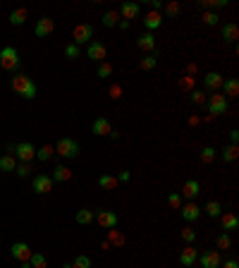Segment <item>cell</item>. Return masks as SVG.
<instances>
[{"label":"cell","instance_id":"35","mask_svg":"<svg viewBox=\"0 0 239 268\" xmlns=\"http://www.w3.org/2000/svg\"><path fill=\"white\" fill-rule=\"evenodd\" d=\"M69 268H91V259L84 256V254H79V256H74V261L69 264Z\"/></svg>","mask_w":239,"mask_h":268},{"label":"cell","instance_id":"8","mask_svg":"<svg viewBox=\"0 0 239 268\" xmlns=\"http://www.w3.org/2000/svg\"><path fill=\"white\" fill-rule=\"evenodd\" d=\"M87 55L93 60V63H106V58H108V48L106 44H101V41H91L87 48Z\"/></svg>","mask_w":239,"mask_h":268},{"label":"cell","instance_id":"54","mask_svg":"<svg viewBox=\"0 0 239 268\" xmlns=\"http://www.w3.org/2000/svg\"><path fill=\"white\" fill-rule=\"evenodd\" d=\"M117 26H120V29H130V22H125V20H120V22H117Z\"/></svg>","mask_w":239,"mask_h":268},{"label":"cell","instance_id":"57","mask_svg":"<svg viewBox=\"0 0 239 268\" xmlns=\"http://www.w3.org/2000/svg\"><path fill=\"white\" fill-rule=\"evenodd\" d=\"M189 268H194V266H189Z\"/></svg>","mask_w":239,"mask_h":268},{"label":"cell","instance_id":"47","mask_svg":"<svg viewBox=\"0 0 239 268\" xmlns=\"http://www.w3.org/2000/svg\"><path fill=\"white\" fill-rule=\"evenodd\" d=\"M179 87H182V89H187V91H194V79H192V77L187 74V77H182Z\"/></svg>","mask_w":239,"mask_h":268},{"label":"cell","instance_id":"30","mask_svg":"<svg viewBox=\"0 0 239 268\" xmlns=\"http://www.w3.org/2000/svg\"><path fill=\"white\" fill-rule=\"evenodd\" d=\"M117 22H120V12L117 10H110V12L103 15V26L112 29V26H117Z\"/></svg>","mask_w":239,"mask_h":268},{"label":"cell","instance_id":"41","mask_svg":"<svg viewBox=\"0 0 239 268\" xmlns=\"http://www.w3.org/2000/svg\"><path fill=\"white\" fill-rule=\"evenodd\" d=\"M15 173H17V178H29V173H31V165H29V163H17Z\"/></svg>","mask_w":239,"mask_h":268},{"label":"cell","instance_id":"21","mask_svg":"<svg viewBox=\"0 0 239 268\" xmlns=\"http://www.w3.org/2000/svg\"><path fill=\"white\" fill-rule=\"evenodd\" d=\"M222 39H225V44H237V39H239V26L237 24H222Z\"/></svg>","mask_w":239,"mask_h":268},{"label":"cell","instance_id":"33","mask_svg":"<svg viewBox=\"0 0 239 268\" xmlns=\"http://www.w3.org/2000/svg\"><path fill=\"white\" fill-rule=\"evenodd\" d=\"M106 242H108L110 246H120V245H125V237L112 227V230H108V240H106Z\"/></svg>","mask_w":239,"mask_h":268},{"label":"cell","instance_id":"23","mask_svg":"<svg viewBox=\"0 0 239 268\" xmlns=\"http://www.w3.org/2000/svg\"><path fill=\"white\" fill-rule=\"evenodd\" d=\"M220 223H222V230H225V232H232V230L239 227V218L235 213H222V216H220Z\"/></svg>","mask_w":239,"mask_h":268},{"label":"cell","instance_id":"9","mask_svg":"<svg viewBox=\"0 0 239 268\" xmlns=\"http://www.w3.org/2000/svg\"><path fill=\"white\" fill-rule=\"evenodd\" d=\"M31 189L36 192V194H48V192H53V178L50 175H45V173H39L34 182H31Z\"/></svg>","mask_w":239,"mask_h":268},{"label":"cell","instance_id":"22","mask_svg":"<svg viewBox=\"0 0 239 268\" xmlns=\"http://www.w3.org/2000/svg\"><path fill=\"white\" fill-rule=\"evenodd\" d=\"M50 178H53V182H69L72 179V170L67 165H55Z\"/></svg>","mask_w":239,"mask_h":268},{"label":"cell","instance_id":"55","mask_svg":"<svg viewBox=\"0 0 239 268\" xmlns=\"http://www.w3.org/2000/svg\"><path fill=\"white\" fill-rule=\"evenodd\" d=\"M22 268H31V266H29V261H24V264H22Z\"/></svg>","mask_w":239,"mask_h":268},{"label":"cell","instance_id":"11","mask_svg":"<svg viewBox=\"0 0 239 268\" xmlns=\"http://www.w3.org/2000/svg\"><path fill=\"white\" fill-rule=\"evenodd\" d=\"M198 261H201V268H220L222 264V256H220V251H203L201 256H198Z\"/></svg>","mask_w":239,"mask_h":268},{"label":"cell","instance_id":"43","mask_svg":"<svg viewBox=\"0 0 239 268\" xmlns=\"http://www.w3.org/2000/svg\"><path fill=\"white\" fill-rule=\"evenodd\" d=\"M79 53H82V50H79V45H77V44H67V48H65V55H67V58H69V60H74V58H79Z\"/></svg>","mask_w":239,"mask_h":268},{"label":"cell","instance_id":"51","mask_svg":"<svg viewBox=\"0 0 239 268\" xmlns=\"http://www.w3.org/2000/svg\"><path fill=\"white\" fill-rule=\"evenodd\" d=\"M220 268H239V261L237 259H227L225 264H220Z\"/></svg>","mask_w":239,"mask_h":268},{"label":"cell","instance_id":"10","mask_svg":"<svg viewBox=\"0 0 239 268\" xmlns=\"http://www.w3.org/2000/svg\"><path fill=\"white\" fill-rule=\"evenodd\" d=\"M96 221H98V225L103 230H112V227H117V223H120V218H117L115 211H98L96 213Z\"/></svg>","mask_w":239,"mask_h":268},{"label":"cell","instance_id":"49","mask_svg":"<svg viewBox=\"0 0 239 268\" xmlns=\"http://www.w3.org/2000/svg\"><path fill=\"white\" fill-rule=\"evenodd\" d=\"M120 93H122V89H120L117 84H112V87H110V98H115V101H117V98H120Z\"/></svg>","mask_w":239,"mask_h":268},{"label":"cell","instance_id":"44","mask_svg":"<svg viewBox=\"0 0 239 268\" xmlns=\"http://www.w3.org/2000/svg\"><path fill=\"white\" fill-rule=\"evenodd\" d=\"M232 246V240H230V235L227 232H222L220 237H217V249H230Z\"/></svg>","mask_w":239,"mask_h":268},{"label":"cell","instance_id":"53","mask_svg":"<svg viewBox=\"0 0 239 268\" xmlns=\"http://www.w3.org/2000/svg\"><path fill=\"white\" fill-rule=\"evenodd\" d=\"M151 7H153V10H155V12H158V10L163 7V2H160V0H153V2H151Z\"/></svg>","mask_w":239,"mask_h":268},{"label":"cell","instance_id":"2","mask_svg":"<svg viewBox=\"0 0 239 268\" xmlns=\"http://www.w3.org/2000/svg\"><path fill=\"white\" fill-rule=\"evenodd\" d=\"M20 53H17V48H12V45H5L2 50H0V67L2 69H7V72H15V69H20Z\"/></svg>","mask_w":239,"mask_h":268},{"label":"cell","instance_id":"13","mask_svg":"<svg viewBox=\"0 0 239 268\" xmlns=\"http://www.w3.org/2000/svg\"><path fill=\"white\" fill-rule=\"evenodd\" d=\"M196 261H198V249L194 245H187L182 249V254H179V264L184 268H189V266H194Z\"/></svg>","mask_w":239,"mask_h":268},{"label":"cell","instance_id":"46","mask_svg":"<svg viewBox=\"0 0 239 268\" xmlns=\"http://www.w3.org/2000/svg\"><path fill=\"white\" fill-rule=\"evenodd\" d=\"M165 15L168 17H177L179 15V2H168L165 5Z\"/></svg>","mask_w":239,"mask_h":268},{"label":"cell","instance_id":"19","mask_svg":"<svg viewBox=\"0 0 239 268\" xmlns=\"http://www.w3.org/2000/svg\"><path fill=\"white\" fill-rule=\"evenodd\" d=\"M144 26H146V31H155V29H160L163 26V15L160 12H155V10H151L146 17H144Z\"/></svg>","mask_w":239,"mask_h":268},{"label":"cell","instance_id":"20","mask_svg":"<svg viewBox=\"0 0 239 268\" xmlns=\"http://www.w3.org/2000/svg\"><path fill=\"white\" fill-rule=\"evenodd\" d=\"M120 17L125 20V22H131L134 17H139V5L136 2H125V5H120Z\"/></svg>","mask_w":239,"mask_h":268},{"label":"cell","instance_id":"12","mask_svg":"<svg viewBox=\"0 0 239 268\" xmlns=\"http://www.w3.org/2000/svg\"><path fill=\"white\" fill-rule=\"evenodd\" d=\"M53 31H55V22H53L50 17H41V20H36L34 34H36L39 39H43V36H50Z\"/></svg>","mask_w":239,"mask_h":268},{"label":"cell","instance_id":"37","mask_svg":"<svg viewBox=\"0 0 239 268\" xmlns=\"http://www.w3.org/2000/svg\"><path fill=\"white\" fill-rule=\"evenodd\" d=\"M179 235H182V240H184L187 245H194L196 242V230H192V227H184Z\"/></svg>","mask_w":239,"mask_h":268},{"label":"cell","instance_id":"27","mask_svg":"<svg viewBox=\"0 0 239 268\" xmlns=\"http://www.w3.org/2000/svg\"><path fill=\"white\" fill-rule=\"evenodd\" d=\"M96 221V213L91 211V208H82V211H77V223L79 225H91Z\"/></svg>","mask_w":239,"mask_h":268},{"label":"cell","instance_id":"14","mask_svg":"<svg viewBox=\"0 0 239 268\" xmlns=\"http://www.w3.org/2000/svg\"><path fill=\"white\" fill-rule=\"evenodd\" d=\"M222 84H225V77H222L220 72H206V77H203V87H206L208 91L222 89Z\"/></svg>","mask_w":239,"mask_h":268},{"label":"cell","instance_id":"52","mask_svg":"<svg viewBox=\"0 0 239 268\" xmlns=\"http://www.w3.org/2000/svg\"><path fill=\"white\" fill-rule=\"evenodd\" d=\"M237 141H239V130H232V132H230V144L237 146Z\"/></svg>","mask_w":239,"mask_h":268},{"label":"cell","instance_id":"1","mask_svg":"<svg viewBox=\"0 0 239 268\" xmlns=\"http://www.w3.org/2000/svg\"><path fill=\"white\" fill-rule=\"evenodd\" d=\"M10 87H12V91L15 93H20L22 98H26V101H31V98H36V93H39V89H36V84L26 77V74H22V72H17L12 79H10Z\"/></svg>","mask_w":239,"mask_h":268},{"label":"cell","instance_id":"36","mask_svg":"<svg viewBox=\"0 0 239 268\" xmlns=\"http://www.w3.org/2000/svg\"><path fill=\"white\" fill-rule=\"evenodd\" d=\"M155 65H158L155 53H153V55H146V58H141V63H139V67H141V69H155Z\"/></svg>","mask_w":239,"mask_h":268},{"label":"cell","instance_id":"6","mask_svg":"<svg viewBox=\"0 0 239 268\" xmlns=\"http://www.w3.org/2000/svg\"><path fill=\"white\" fill-rule=\"evenodd\" d=\"M208 112H211V117H216V115H225L227 112V98L222 96V93H213V96H208Z\"/></svg>","mask_w":239,"mask_h":268},{"label":"cell","instance_id":"26","mask_svg":"<svg viewBox=\"0 0 239 268\" xmlns=\"http://www.w3.org/2000/svg\"><path fill=\"white\" fill-rule=\"evenodd\" d=\"M26 15H29L26 7H17V10H12V12H10V24H12V26H22V24L26 22Z\"/></svg>","mask_w":239,"mask_h":268},{"label":"cell","instance_id":"50","mask_svg":"<svg viewBox=\"0 0 239 268\" xmlns=\"http://www.w3.org/2000/svg\"><path fill=\"white\" fill-rule=\"evenodd\" d=\"M117 182H120V184H127V182H130V170H122V173L117 175Z\"/></svg>","mask_w":239,"mask_h":268},{"label":"cell","instance_id":"5","mask_svg":"<svg viewBox=\"0 0 239 268\" xmlns=\"http://www.w3.org/2000/svg\"><path fill=\"white\" fill-rule=\"evenodd\" d=\"M93 34H96L93 24L82 22V24H77V26H74V31H72V39H74V44H77V45H82V44H91Z\"/></svg>","mask_w":239,"mask_h":268},{"label":"cell","instance_id":"45","mask_svg":"<svg viewBox=\"0 0 239 268\" xmlns=\"http://www.w3.org/2000/svg\"><path fill=\"white\" fill-rule=\"evenodd\" d=\"M203 22L208 24V26H217V22H220V17H217L216 12H203Z\"/></svg>","mask_w":239,"mask_h":268},{"label":"cell","instance_id":"28","mask_svg":"<svg viewBox=\"0 0 239 268\" xmlns=\"http://www.w3.org/2000/svg\"><path fill=\"white\" fill-rule=\"evenodd\" d=\"M117 184H120V182H117V178H112V175H101V178H98V187L106 189V192H112Z\"/></svg>","mask_w":239,"mask_h":268},{"label":"cell","instance_id":"39","mask_svg":"<svg viewBox=\"0 0 239 268\" xmlns=\"http://www.w3.org/2000/svg\"><path fill=\"white\" fill-rule=\"evenodd\" d=\"M198 5L206 7V10H208V7H227V0H201Z\"/></svg>","mask_w":239,"mask_h":268},{"label":"cell","instance_id":"7","mask_svg":"<svg viewBox=\"0 0 239 268\" xmlns=\"http://www.w3.org/2000/svg\"><path fill=\"white\" fill-rule=\"evenodd\" d=\"M31 254H34V249L26 245V242H15V245L10 246V256H12L15 261H20V264L29 261V259H31Z\"/></svg>","mask_w":239,"mask_h":268},{"label":"cell","instance_id":"31","mask_svg":"<svg viewBox=\"0 0 239 268\" xmlns=\"http://www.w3.org/2000/svg\"><path fill=\"white\" fill-rule=\"evenodd\" d=\"M29 266H31V268H48V261H45L43 254L34 251V254H31V259H29Z\"/></svg>","mask_w":239,"mask_h":268},{"label":"cell","instance_id":"38","mask_svg":"<svg viewBox=\"0 0 239 268\" xmlns=\"http://www.w3.org/2000/svg\"><path fill=\"white\" fill-rule=\"evenodd\" d=\"M213 160H216V149L206 146V149L201 151V163H213Z\"/></svg>","mask_w":239,"mask_h":268},{"label":"cell","instance_id":"16","mask_svg":"<svg viewBox=\"0 0 239 268\" xmlns=\"http://www.w3.org/2000/svg\"><path fill=\"white\" fill-rule=\"evenodd\" d=\"M91 132L96 134V136H110L112 134V125H110V120H106V117H96L93 125H91Z\"/></svg>","mask_w":239,"mask_h":268},{"label":"cell","instance_id":"3","mask_svg":"<svg viewBox=\"0 0 239 268\" xmlns=\"http://www.w3.org/2000/svg\"><path fill=\"white\" fill-rule=\"evenodd\" d=\"M55 154L60 158H77L79 156V144L74 139H69V136H63L55 144Z\"/></svg>","mask_w":239,"mask_h":268},{"label":"cell","instance_id":"29","mask_svg":"<svg viewBox=\"0 0 239 268\" xmlns=\"http://www.w3.org/2000/svg\"><path fill=\"white\" fill-rule=\"evenodd\" d=\"M220 156H222L225 163H235L237 156H239V149L235 146V144H230V146H225V149H222V154H220Z\"/></svg>","mask_w":239,"mask_h":268},{"label":"cell","instance_id":"32","mask_svg":"<svg viewBox=\"0 0 239 268\" xmlns=\"http://www.w3.org/2000/svg\"><path fill=\"white\" fill-rule=\"evenodd\" d=\"M206 213H208L211 218H220V216H222V206H220V201H208V203H206Z\"/></svg>","mask_w":239,"mask_h":268},{"label":"cell","instance_id":"15","mask_svg":"<svg viewBox=\"0 0 239 268\" xmlns=\"http://www.w3.org/2000/svg\"><path fill=\"white\" fill-rule=\"evenodd\" d=\"M136 45H139L146 55H153V53H155V36H153L151 31H144V34L136 39Z\"/></svg>","mask_w":239,"mask_h":268},{"label":"cell","instance_id":"25","mask_svg":"<svg viewBox=\"0 0 239 268\" xmlns=\"http://www.w3.org/2000/svg\"><path fill=\"white\" fill-rule=\"evenodd\" d=\"M15 168H17V158L10 154L0 156V173H15Z\"/></svg>","mask_w":239,"mask_h":268},{"label":"cell","instance_id":"24","mask_svg":"<svg viewBox=\"0 0 239 268\" xmlns=\"http://www.w3.org/2000/svg\"><path fill=\"white\" fill-rule=\"evenodd\" d=\"M222 89H225V98H237L239 96V79H225V84H222Z\"/></svg>","mask_w":239,"mask_h":268},{"label":"cell","instance_id":"34","mask_svg":"<svg viewBox=\"0 0 239 268\" xmlns=\"http://www.w3.org/2000/svg\"><path fill=\"white\" fill-rule=\"evenodd\" d=\"M53 154H55V149H53L50 144H45V146H41V149H36V158H39V160H50Z\"/></svg>","mask_w":239,"mask_h":268},{"label":"cell","instance_id":"40","mask_svg":"<svg viewBox=\"0 0 239 268\" xmlns=\"http://www.w3.org/2000/svg\"><path fill=\"white\" fill-rule=\"evenodd\" d=\"M192 101H194L196 106H203L208 98H206V91H201V89H194L192 91Z\"/></svg>","mask_w":239,"mask_h":268},{"label":"cell","instance_id":"42","mask_svg":"<svg viewBox=\"0 0 239 268\" xmlns=\"http://www.w3.org/2000/svg\"><path fill=\"white\" fill-rule=\"evenodd\" d=\"M96 74H98L101 79L110 77V74H112V65H110V63H101V65H98V72H96Z\"/></svg>","mask_w":239,"mask_h":268},{"label":"cell","instance_id":"4","mask_svg":"<svg viewBox=\"0 0 239 268\" xmlns=\"http://www.w3.org/2000/svg\"><path fill=\"white\" fill-rule=\"evenodd\" d=\"M10 151L15 154V158H20L22 163H31V160L36 158V149H34V144H29V141L12 144V146H10Z\"/></svg>","mask_w":239,"mask_h":268},{"label":"cell","instance_id":"48","mask_svg":"<svg viewBox=\"0 0 239 268\" xmlns=\"http://www.w3.org/2000/svg\"><path fill=\"white\" fill-rule=\"evenodd\" d=\"M168 203H170L173 208H182V197H179V194H170V197H168Z\"/></svg>","mask_w":239,"mask_h":268},{"label":"cell","instance_id":"18","mask_svg":"<svg viewBox=\"0 0 239 268\" xmlns=\"http://www.w3.org/2000/svg\"><path fill=\"white\" fill-rule=\"evenodd\" d=\"M198 194H201V182H198V179H187L184 187H182V197L189 199V201H194Z\"/></svg>","mask_w":239,"mask_h":268},{"label":"cell","instance_id":"17","mask_svg":"<svg viewBox=\"0 0 239 268\" xmlns=\"http://www.w3.org/2000/svg\"><path fill=\"white\" fill-rule=\"evenodd\" d=\"M179 211H182V218H184L187 223H194V221H198V218H201V208L196 206L194 201H187V203H184Z\"/></svg>","mask_w":239,"mask_h":268},{"label":"cell","instance_id":"56","mask_svg":"<svg viewBox=\"0 0 239 268\" xmlns=\"http://www.w3.org/2000/svg\"><path fill=\"white\" fill-rule=\"evenodd\" d=\"M65 268H69V264H67V266H65Z\"/></svg>","mask_w":239,"mask_h":268}]
</instances>
